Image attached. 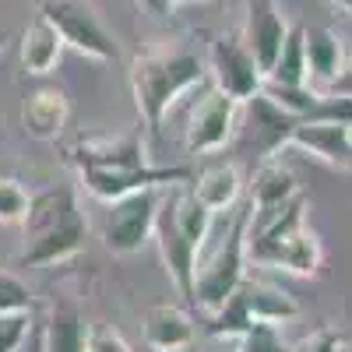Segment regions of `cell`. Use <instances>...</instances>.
Instances as JSON below:
<instances>
[{
  "mask_svg": "<svg viewBox=\"0 0 352 352\" xmlns=\"http://www.w3.org/2000/svg\"><path fill=\"white\" fill-rule=\"evenodd\" d=\"M4 43H8V32H4V28H0V53H4Z\"/></svg>",
  "mask_w": 352,
  "mask_h": 352,
  "instance_id": "1f68e13d",
  "label": "cell"
},
{
  "mask_svg": "<svg viewBox=\"0 0 352 352\" xmlns=\"http://www.w3.org/2000/svg\"><path fill=\"white\" fill-rule=\"evenodd\" d=\"M250 264H261V268H278V272H292V275H314L320 268V243L317 236L303 226L296 232L282 236L278 243L264 247L250 257Z\"/></svg>",
  "mask_w": 352,
  "mask_h": 352,
  "instance_id": "9a60e30c",
  "label": "cell"
},
{
  "mask_svg": "<svg viewBox=\"0 0 352 352\" xmlns=\"http://www.w3.org/2000/svg\"><path fill=\"white\" fill-rule=\"evenodd\" d=\"M264 81L275 85H307V53H303V28H289V39L278 53L272 74Z\"/></svg>",
  "mask_w": 352,
  "mask_h": 352,
  "instance_id": "603a6c76",
  "label": "cell"
},
{
  "mask_svg": "<svg viewBox=\"0 0 352 352\" xmlns=\"http://www.w3.org/2000/svg\"><path fill=\"white\" fill-rule=\"evenodd\" d=\"M292 352H342V338H338V331H331V328H320V331H314L310 338H303Z\"/></svg>",
  "mask_w": 352,
  "mask_h": 352,
  "instance_id": "f1b7e54d",
  "label": "cell"
},
{
  "mask_svg": "<svg viewBox=\"0 0 352 352\" xmlns=\"http://www.w3.org/2000/svg\"><path fill=\"white\" fill-rule=\"evenodd\" d=\"M300 127V120L289 109H282L272 96H250L247 102H240V127L236 134H243V152L254 159H272L278 155V148H285L292 131Z\"/></svg>",
  "mask_w": 352,
  "mask_h": 352,
  "instance_id": "ba28073f",
  "label": "cell"
},
{
  "mask_svg": "<svg viewBox=\"0 0 352 352\" xmlns=\"http://www.w3.org/2000/svg\"><path fill=\"white\" fill-rule=\"evenodd\" d=\"M71 162L78 166V176L85 190L96 201H113L141 187H173V184H190L194 169L190 166H152L144 152L141 131L127 134H96L81 138L71 148Z\"/></svg>",
  "mask_w": 352,
  "mask_h": 352,
  "instance_id": "6da1fadb",
  "label": "cell"
},
{
  "mask_svg": "<svg viewBox=\"0 0 352 352\" xmlns=\"http://www.w3.org/2000/svg\"><path fill=\"white\" fill-rule=\"evenodd\" d=\"M152 352H155V349H152Z\"/></svg>",
  "mask_w": 352,
  "mask_h": 352,
  "instance_id": "836d02e7",
  "label": "cell"
},
{
  "mask_svg": "<svg viewBox=\"0 0 352 352\" xmlns=\"http://www.w3.org/2000/svg\"><path fill=\"white\" fill-rule=\"evenodd\" d=\"M250 324H254V314H250V307L243 300L240 285H236V292H232V296L215 314H208V335L212 338H240Z\"/></svg>",
  "mask_w": 352,
  "mask_h": 352,
  "instance_id": "7402d4cb",
  "label": "cell"
},
{
  "mask_svg": "<svg viewBox=\"0 0 352 352\" xmlns=\"http://www.w3.org/2000/svg\"><path fill=\"white\" fill-rule=\"evenodd\" d=\"M159 187H141L124 197L106 201V222H102V240L113 254H138L155 232V215H159Z\"/></svg>",
  "mask_w": 352,
  "mask_h": 352,
  "instance_id": "8992f818",
  "label": "cell"
},
{
  "mask_svg": "<svg viewBox=\"0 0 352 352\" xmlns=\"http://www.w3.org/2000/svg\"><path fill=\"white\" fill-rule=\"evenodd\" d=\"M88 331L78 307H53L43 324V352H85Z\"/></svg>",
  "mask_w": 352,
  "mask_h": 352,
  "instance_id": "44dd1931",
  "label": "cell"
},
{
  "mask_svg": "<svg viewBox=\"0 0 352 352\" xmlns=\"http://www.w3.org/2000/svg\"><path fill=\"white\" fill-rule=\"evenodd\" d=\"M335 4H338L342 11H349V14H352V0H335Z\"/></svg>",
  "mask_w": 352,
  "mask_h": 352,
  "instance_id": "4dcf8cb0",
  "label": "cell"
},
{
  "mask_svg": "<svg viewBox=\"0 0 352 352\" xmlns=\"http://www.w3.org/2000/svg\"><path fill=\"white\" fill-rule=\"evenodd\" d=\"M144 342H148V349L155 352H187L194 342H197V324L194 317L176 307V303H155L144 310Z\"/></svg>",
  "mask_w": 352,
  "mask_h": 352,
  "instance_id": "4fadbf2b",
  "label": "cell"
},
{
  "mask_svg": "<svg viewBox=\"0 0 352 352\" xmlns=\"http://www.w3.org/2000/svg\"><path fill=\"white\" fill-rule=\"evenodd\" d=\"M208 78L219 92H226L229 99L247 102L250 96L261 92L264 74L254 60V53L243 46L240 36H219L208 50Z\"/></svg>",
  "mask_w": 352,
  "mask_h": 352,
  "instance_id": "30bf717a",
  "label": "cell"
},
{
  "mask_svg": "<svg viewBox=\"0 0 352 352\" xmlns=\"http://www.w3.org/2000/svg\"><path fill=\"white\" fill-rule=\"evenodd\" d=\"M303 53H307V85H331L342 67H345V56H342V39L324 25H310L303 28Z\"/></svg>",
  "mask_w": 352,
  "mask_h": 352,
  "instance_id": "d6986e66",
  "label": "cell"
},
{
  "mask_svg": "<svg viewBox=\"0 0 352 352\" xmlns=\"http://www.w3.org/2000/svg\"><path fill=\"white\" fill-rule=\"evenodd\" d=\"M21 352H43V328H32V335H28Z\"/></svg>",
  "mask_w": 352,
  "mask_h": 352,
  "instance_id": "f546056e",
  "label": "cell"
},
{
  "mask_svg": "<svg viewBox=\"0 0 352 352\" xmlns=\"http://www.w3.org/2000/svg\"><path fill=\"white\" fill-rule=\"evenodd\" d=\"M208 81V64L187 46H166L134 56L131 64V92L134 106L148 131H159L173 106L197 92V85Z\"/></svg>",
  "mask_w": 352,
  "mask_h": 352,
  "instance_id": "277c9868",
  "label": "cell"
},
{
  "mask_svg": "<svg viewBox=\"0 0 352 352\" xmlns=\"http://www.w3.org/2000/svg\"><path fill=\"white\" fill-rule=\"evenodd\" d=\"M289 148H300L335 169H352V124L342 120H300Z\"/></svg>",
  "mask_w": 352,
  "mask_h": 352,
  "instance_id": "7c38bea8",
  "label": "cell"
},
{
  "mask_svg": "<svg viewBox=\"0 0 352 352\" xmlns=\"http://www.w3.org/2000/svg\"><path fill=\"white\" fill-rule=\"evenodd\" d=\"M282 324H272V320H254V324L236 338L240 352H289L282 342Z\"/></svg>",
  "mask_w": 352,
  "mask_h": 352,
  "instance_id": "d4e9b609",
  "label": "cell"
},
{
  "mask_svg": "<svg viewBox=\"0 0 352 352\" xmlns=\"http://www.w3.org/2000/svg\"><path fill=\"white\" fill-rule=\"evenodd\" d=\"M166 4H176V0H166Z\"/></svg>",
  "mask_w": 352,
  "mask_h": 352,
  "instance_id": "d6a6232c",
  "label": "cell"
},
{
  "mask_svg": "<svg viewBox=\"0 0 352 352\" xmlns=\"http://www.w3.org/2000/svg\"><path fill=\"white\" fill-rule=\"evenodd\" d=\"M243 46L254 53V60L261 67V74L268 78L278 53L289 39V21L278 11L275 0H250L247 4V21H243Z\"/></svg>",
  "mask_w": 352,
  "mask_h": 352,
  "instance_id": "8fae6325",
  "label": "cell"
},
{
  "mask_svg": "<svg viewBox=\"0 0 352 352\" xmlns=\"http://www.w3.org/2000/svg\"><path fill=\"white\" fill-rule=\"evenodd\" d=\"M212 215L215 212H208L194 197L190 184H173L169 194H162V201H159L152 240L159 243L162 264H166L176 292L187 296V300L194 292V261H197L204 232H208V226H212Z\"/></svg>",
  "mask_w": 352,
  "mask_h": 352,
  "instance_id": "5b68a950",
  "label": "cell"
},
{
  "mask_svg": "<svg viewBox=\"0 0 352 352\" xmlns=\"http://www.w3.org/2000/svg\"><path fill=\"white\" fill-rule=\"evenodd\" d=\"M85 352H131V345L124 342V335H120V331L96 328V331H88Z\"/></svg>",
  "mask_w": 352,
  "mask_h": 352,
  "instance_id": "83f0119b",
  "label": "cell"
},
{
  "mask_svg": "<svg viewBox=\"0 0 352 352\" xmlns=\"http://www.w3.org/2000/svg\"><path fill=\"white\" fill-rule=\"evenodd\" d=\"M64 36L56 32V25L50 18H32L28 28L21 32V46H18V56H21V67L32 74V78H43L50 74L64 56Z\"/></svg>",
  "mask_w": 352,
  "mask_h": 352,
  "instance_id": "2e32d148",
  "label": "cell"
},
{
  "mask_svg": "<svg viewBox=\"0 0 352 352\" xmlns=\"http://www.w3.org/2000/svg\"><path fill=\"white\" fill-rule=\"evenodd\" d=\"M32 335V310L0 314V352H21Z\"/></svg>",
  "mask_w": 352,
  "mask_h": 352,
  "instance_id": "4316f807",
  "label": "cell"
},
{
  "mask_svg": "<svg viewBox=\"0 0 352 352\" xmlns=\"http://www.w3.org/2000/svg\"><path fill=\"white\" fill-rule=\"evenodd\" d=\"M32 289L28 282H21L14 272L0 268V314H18V310H32Z\"/></svg>",
  "mask_w": 352,
  "mask_h": 352,
  "instance_id": "484cf974",
  "label": "cell"
},
{
  "mask_svg": "<svg viewBox=\"0 0 352 352\" xmlns=\"http://www.w3.org/2000/svg\"><path fill=\"white\" fill-rule=\"evenodd\" d=\"M71 102L60 88H36L21 102V127L36 141H56L67 127Z\"/></svg>",
  "mask_w": 352,
  "mask_h": 352,
  "instance_id": "5bb4252c",
  "label": "cell"
},
{
  "mask_svg": "<svg viewBox=\"0 0 352 352\" xmlns=\"http://www.w3.org/2000/svg\"><path fill=\"white\" fill-rule=\"evenodd\" d=\"M21 226V250L18 261L28 268H50L85 247V212L78 204L74 187H46L32 194Z\"/></svg>",
  "mask_w": 352,
  "mask_h": 352,
  "instance_id": "3957f363",
  "label": "cell"
},
{
  "mask_svg": "<svg viewBox=\"0 0 352 352\" xmlns=\"http://www.w3.org/2000/svg\"><path fill=\"white\" fill-rule=\"evenodd\" d=\"M240 292H243V300L254 314V320H272V324H285V320L292 317H300V303L289 296L285 289L272 285V282H264V278H243L240 282Z\"/></svg>",
  "mask_w": 352,
  "mask_h": 352,
  "instance_id": "ffe728a7",
  "label": "cell"
},
{
  "mask_svg": "<svg viewBox=\"0 0 352 352\" xmlns=\"http://www.w3.org/2000/svg\"><path fill=\"white\" fill-rule=\"evenodd\" d=\"M300 194V180L289 166H282L275 155L272 159H261V166L254 169V180H250V212H272L282 208L285 201H292Z\"/></svg>",
  "mask_w": 352,
  "mask_h": 352,
  "instance_id": "e0dca14e",
  "label": "cell"
},
{
  "mask_svg": "<svg viewBox=\"0 0 352 352\" xmlns=\"http://www.w3.org/2000/svg\"><path fill=\"white\" fill-rule=\"evenodd\" d=\"M247 229H250V201H240L212 215V226L204 232L194 261V292H190V303H197L204 314H215L247 278L250 264Z\"/></svg>",
  "mask_w": 352,
  "mask_h": 352,
  "instance_id": "7a4b0ae2",
  "label": "cell"
},
{
  "mask_svg": "<svg viewBox=\"0 0 352 352\" xmlns=\"http://www.w3.org/2000/svg\"><path fill=\"white\" fill-rule=\"evenodd\" d=\"M190 190L208 212H226L232 204H240L243 176L232 162H215V166H204L201 173L190 176Z\"/></svg>",
  "mask_w": 352,
  "mask_h": 352,
  "instance_id": "ac0fdd59",
  "label": "cell"
},
{
  "mask_svg": "<svg viewBox=\"0 0 352 352\" xmlns=\"http://www.w3.org/2000/svg\"><path fill=\"white\" fill-rule=\"evenodd\" d=\"M39 14L56 25V32L71 50L92 56V60H116V53H120L106 25L81 0H39Z\"/></svg>",
  "mask_w": 352,
  "mask_h": 352,
  "instance_id": "9c48e42d",
  "label": "cell"
},
{
  "mask_svg": "<svg viewBox=\"0 0 352 352\" xmlns=\"http://www.w3.org/2000/svg\"><path fill=\"white\" fill-rule=\"evenodd\" d=\"M236 127H240V102L229 99L226 92H219L208 78V85L201 88V99L194 102V109L187 116L184 148H187V155L222 152L236 138Z\"/></svg>",
  "mask_w": 352,
  "mask_h": 352,
  "instance_id": "52a82bcc",
  "label": "cell"
},
{
  "mask_svg": "<svg viewBox=\"0 0 352 352\" xmlns=\"http://www.w3.org/2000/svg\"><path fill=\"white\" fill-rule=\"evenodd\" d=\"M28 201H32V194L21 187V180L0 176V226H18L28 212Z\"/></svg>",
  "mask_w": 352,
  "mask_h": 352,
  "instance_id": "cb8c5ba5",
  "label": "cell"
}]
</instances>
